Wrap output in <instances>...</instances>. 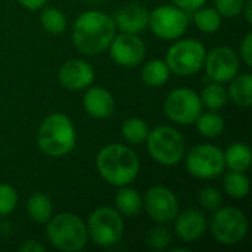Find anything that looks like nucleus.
<instances>
[{"instance_id":"20e7f679","label":"nucleus","mask_w":252,"mask_h":252,"mask_svg":"<svg viewBox=\"0 0 252 252\" xmlns=\"http://www.w3.org/2000/svg\"><path fill=\"white\" fill-rule=\"evenodd\" d=\"M46 238L59 251L80 252L84 250L89 233L86 223L72 213H61L46 223Z\"/></svg>"},{"instance_id":"ddd939ff","label":"nucleus","mask_w":252,"mask_h":252,"mask_svg":"<svg viewBox=\"0 0 252 252\" xmlns=\"http://www.w3.org/2000/svg\"><path fill=\"white\" fill-rule=\"evenodd\" d=\"M204 65L207 75L220 84L229 83L235 75H238L241 66L239 56L227 46H220L208 52Z\"/></svg>"},{"instance_id":"39448f33","label":"nucleus","mask_w":252,"mask_h":252,"mask_svg":"<svg viewBox=\"0 0 252 252\" xmlns=\"http://www.w3.org/2000/svg\"><path fill=\"white\" fill-rule=\"evenodd\" d=\"M146 146L151 158L165 167L177 165L186 152V143L179 130L170 126H159L149 131Z\"/></svg>"},{"instance_id":"5701e85b","label":"nucleus","mask_w":252,"mask_h":252,"mask_svg":"<svg viewBox=\"0 0 252 252\" xmlns=\"http://www.w3.org/2000/svg\"><path fill=\"white\" fill-rule=\"evenodd\" d=\"M170 78V68L162 59H152L142 68V81L149 87H161Z\"/></svg>"},{"instance_id":"f03ea898","label":"nucleus","mask_w":252,"mask_h":252,"mask_svg":"<svg viewBox=\"0 0 252 252\" xmlns=\"http://www.w3.org/2000/svg\"><path fill=\"white\" fill-rule=\"evenodd\" d=\"M96 168L102 179L117 188L130 185L140 171L137 154L121 143L103 146L96 157Z\"/></svg>"},{"instance_id":"6ab92c4d","label":"nucleus","mask_w":252,"mask_h":252,"mask_svg":"<svg viewBox=\"0 0 252 252\" xmlns=\"http://www.w3.org/2000/svg\"><path fill=\"white\" fill-rule=\"evenodd\" d=\"M115 207L121 216L136 217L143 210V198L139 190L127 186H121L115 196Z\"/></svg>"},{"instance_id":"f8f14e48","label":"nucleus","mask_w":252,"mask_h":252,"mask_svg":"<svg viewBox=\"0 0 252 252\" xmlns=\"http://www.w3.org/2000/svg\"><path fill=\"white\" fill-rule=\"evenodd\" d=\"M146 214L158 224H167L179 214V199L174 192L165 186H152L143 196Z\"/></svg>"},{"instance_id":"1a4fd4ad","label":"nucleus","mask_w":252,"mask_h":252,"mask_svg":"<svg viewBox=\"0 0 252 252\" xmlns=\"http://www.w3.org/2000/svg\"><path fill=\"white\" fill-rule=\"evenodd\" d=\"M202 102L196 92L188 87L171 90L164 102L165 115L177 124L190 126L202 112Z\"/></svg>"},{"instance_id":"4be33fe9","label":"nucleus","mask_w":252,"mask_h":252,"mask_svg":"<svg viewBox=\"0 0 252 252\" xmlns=\"http://www.w3.org/2000/svg\"><path fill=\"white\" fill-rule=\"evenodd\" d=\"M27 213L30 219L37 224H46L53 214L52 199L41 192L31 195L27 201Z\"/></svg>"},{"instance_id":"dca6fc26","label":"nucleus","mask_w":252,"mask_h":252,"mask_svg":"<svg viewBox=\"0 0 252 252\" xmlns=\"http://www.w3.org/2000/svg\"><path fill=\"white\" fill-rule=\"evenodd\" d=\"M207 219L201 210L189 208L174 219V230L177 238L185 244L198 242L207 232Z\"/></svg>"},{"instance_id":"bb28decb","label":"nucleus","mask_w":252,"mask_h":252,"mask_svg":"<svg viewBox=\"0 0 252 252\" xmlns=\"http://www.w3.org/2000/svg\"><path fill=\"white\" fill-rule=\"evenodd\" d=\"M223 188H224V192L230 198L242 199V198L248 196L250 189H251V183H250V179L245 176V173L230 170V173L224 177Z\"/></svg>"},{"instance_id":"aec40b11","label":"nucleus","mask_w":252,"mask_h":252,"mask_svg":"<svg viewBox=\"0 0 252 252\" xmlns=\"http://www.w3.org/2000/svg\"><path fill=\"white\" fill-rule=\"evenodd\" d=\"M227 96L230 100L241 106V108H250L252 105V75L251 74H242L235 75L230 81Z\"/></svg>"},{"instance_id":"4c0bfd02","label":"nucleus","mask_w":252,"mask_h":252,"mask_svg":"<svg viewBox=\"0 0 252 252\" xmlns=\"http://www.w3.org/2000/svg\"><path fill=\"white\" fill-rule=\"evenodd\" d=\"M242 12L245 13V19L248 24H252V0H245Z\"/></svg>"},{"instance_id":"473e14b6","label":"nucleus","mask_w":252,"mask_h":252,"mask_svg":"<svg viewBox=\"0 0 252 252\" xmlns=\"http://www.w3.org/2000/svg\"><path fill=\"white\" fill-rule=\"evenodd\" d=\"M245 0H216V9L223 18H235L242 13Z\"/></svg>"},{"instance_id":"393cba45","label":"nucleus","mask_w":252,"mask_h":252,"mask_svg":"<svg viewBox=\"0 0 252 252\" xmlns=\"http://www.w3.org/2000/svg\"><path fill=\"white\" fill-rule=\"evenodd\" d=\"M198 131L201 136L208 139H216L223 134L224 131V120L217 112H201V115L195 121Z\"/></svg>"},{"instance_id":"7c9ffc66","label":"nucleus","mask_w":252,"mask_h":252,"mask_svg":"<svg viewBox=\"0 0 252 252\" xmlns=\"http://www.w3.org/2000/svg\"><path fill=\"white\" fill-rule=\"evenodd\" d=\"M18 205V193L10 185H0V217L9 216Z\"/></svg>"},{"instance_id":"6e6552de","label":"nucleus","mask_w":252,"mask_h":252,"mask_svg":"<svg viewBox=\"0 0 252 252\" xmlns=\"http://www.w3.org/2000/svg\"><path fill=\"white\" fill-rule=\"evenodd\" d=\"M210 230L219 244L232 247L245 239L248 233V219L239 208L220 207L214 211Z\"/></svg>"},{"instance_id":"4468645a","label":"nucleus","mask_w":252,"mask_h":252,"mask_svg":"<svg viewBox=\"0 0 252 252\" xmlns=\"http://www.w3.org/2000/svg\"><path fill=\"white\" fill-rule=\"evenodd\" d=\"M108 49L112 61L124 68L137 66L146 56L145 43L137 37V34L130 32H121L115 35Z\"/></svg>"},{"instance_id":"9b49d317","label":"nucleus","mask_w":252,"mask_h":252,"mask_svg":"<svg viewBox=\"0 0 252 252\" xmlns=\"http://www.w3.org/2000/svg\"><path fill=\"white\" fill-rule=\"evenodd\" d=\"M226 168L223 152L214 145H198L186 157V170L190 176L202 180L216 179Z\"/></svg>"},{"instance_id":"c85d7f7f","label":"nucleus","mask_w":252,"mask_h":252,"mask_svg":"<svg viewBox=\"0 0 252 252\" xmlns=\"http://www.w3.org/2000/svg\"><path fill=\"white\" fill-rule=\"evenodd\" d=\"M40 22L44 31L53 35L63 32L66 28V16L56 7H44L40 15Z\"/></svg>"},{"instance_id":"412c9836","label":"nucleus","mask_w":252,"mask_h":252,"mask_svg":"<svg viewBox=\"0 0 252 252\" xmlns=\"http://www.w3.org/2000/svg\"><path fill=\"white\" fill-rule=\"evenodd\" d=\"M223 157H224L226 167H229V170H232V171L245 173L251 167V148L245 143H241V142L232 143L226 149V152H223Z\"/></svg>"},{"instance_id":"0eeeda50","label":"nucleus","mask_w":252,"mask_h":252,"mask_svg":"<svg viewBox=\"0 0 252 252\" xmlns=\"http://www.w3.org/2000/svg\"><path fill=\"white\" fill-rule=\"evenodd\" d=\"M89 238L99 247L109 248L117 245L124 233V221L121 214L111 207L96 208L87 220Z\"/></svg>"},{"instance_id":"c9c22d12","label":"nucleus","mask_w":252,"mask_h":252,"mask_svg":"<svg viewBox=\"0 0 252 252\" xmlns=\"http://www.w3.org/2000/svg\"><path fill=\"white\" fill-rule=\"evenodd\" d=\"M19 252H44L46 248L44 245H41L38 241H25L24 244L19 245L18 248Z\"/></svg>"},{"instance_id":"f704fd0d","label":"nucleus","mask_w":252,"mask_h":252,"mask_svg":"<svg viewBox=\"0 0 252 252\" xmlns=\"http://www.w3.org/2000/svg\"><path fill=\"white\" fill-rule=\"evenodd\" d=\"M207 0H171V3L177 7H180L185 12H193L198 7L204 6Z\"/></svg>"},{"instance_id":"2f4dec72","label":"nucleus","mask_w":252,"mask_h":252,"mask_svg":"<svg viewBox=\"0 0 252 252\" xmlns=\"http://www.w3.org/2000/svg\"><path fill=\"white\" fill-rule=\"evenodd\" d=\"M199 205L207 211H216L221 207V193L216 188H204L199 192Z\"/></svg>"},{"instance_id":"2eb2a0df","label":"nucleus","mask_w":252,"mask_h":252,"mask_svg":"<svg viewBox=\"0 0 252 252\" xmlns=\"http://www.w3.org/2000/svg\"><path fill=\"white\" fill-rule=\"evenodd\" d=\"M58 80L66 90H86L94 80V69L83 59H69L59 68Z\"/></svg>"},{"instance_id":"423d86ee","label":"nucleus","mask_w":252,"mask_h":252,"mask_svg":"<svg viewBox=\"0 0 252 252\" xmlns=\"http://www.w3.org/2000/svg\"><path fill=\"white\" fill-rule=\"evenodd\" d=\"M205 56L207 49L204 43L195 38H185L170 46L165 55V63L170 68V72L189 77L204 66Z\"/></svg>"},{"instance_id":"e433bc0d","label":"nucleus","mask_w":252,"mask_h":252,"mask_svg":"<svg viewBox=\"0 0 252 252\" xmlns=\"http://www.w3.org/2000/svg\"><path fill=\"white\" fill-rule=\"evenodd\" d=\"M18 3L28 10H38L47 3V0H18Z\"/></svg>"},{"instance_id":"7ed1b4c3","label":"nucleus","mask_w":252,"mask_h":252,"mask_svg":"<svg viewBox=\"0 0 252 252\" xmlns=\"http://www.w3.org/2000/svg\"><path fill=\"white\" fill-rule=\"evenodd\" d=\"M77 143V131L72 121L61 114L55 112L47 115L38 127L37 145L40 151L52 158H61L68 155Z\"/></svg>"},{"instance_id":"f3484780","label":"nucleus","mask_w":252,"mask_h":252,"mask_svg":"<svg viewBox=\"0 0 252 252\" xmlns=\"http://www.w3.org/2000/svg\"><path fill=\"white\" fill-rule=\"evenodd\" d=\"M117 30L121 32L139 34L149 24V10L140 3H128L112 18Z\"/></svg>"},{"instance_id":"9d476101","label":"nucleus","mask_w":252,"mask_h":252,"mask_svg":"<svg viewBox=\"0 0 252 252\" xmlns=\"http://www.w3.org/2000/svg\"><path fill=\"white\" fill-rule=\"evenodd\" d=\"M189 25V16L185 10L174 4H162L149 12V24L152 32L162 40L180 38Z\"/></svg>"},{"instance_id":"cd10ccee","label":"nucleus","mask_w":252,"mask_h":252,"mask_svg":"<svg viewBox=\"0 0 252 252\" xmlns=\"http://www.w3.org/2000/svg\"><path fill=\"white\" fill-rule=\"evenodd\" d=\"M202 106H207L211 111H219L227 103V90L223 87V84L213 81L211 84L205 86L204 90L199 94Z\"/></svg>"},{"instance_id":"a211bd4d","label":"nucleus","mask_w":252,"mask_h":252,"mask_svg":"<svg viewBox=\"0 0 252 252\" xmlns=\"http://www.w3.org/2000/svg\"><path fill=\"white\" fill-rule=\"evenodd\" d=\"M83 106L90 117L96 120H105L112 115L115 102L111 92H108L105 87L97 86L87 89L83 97Z\"/></svg>"},{"instance_id":"58836bf2","label":"nucleus","mask_w":252,"mask_h":252,"mask_svg":"<svg viewBox=\"0 0 252 252\" xmlns=\"http://www.w3.org/2000/svg\"><path fill=\"white\" fill-rule=\"evenodd\" d=\"M171 252H189V248H182V247H179V248H173Z\"/></svg>"},{"instance_id":"f257e3e1","label":"nucleus","mask_w":252,"mask_h":252,"mask_svg":"<svg viewBox=\"0 0 252 252\" xmlns=\"http://www.w3.org/2000/svg\"><path fill=\"white\" fill-rule=\"evenodd\" d=\"M115 31L112 16L102 10H86L72 25V43L80 53L94 56L109 47Z\"/></svg>"},{"instance_id":"a878e982","label":"nucleus","mask_w":252,"mask_h":252,"mask_svg":"<svg viewBox=\"0 0 252 252\" xmlns=\"http://www.w3.org/2000/svg\"><path fill=\"white\" fill-rule=\"evenodd\" d=\"M148 134H149V127L142 118L137 117L127 118L121 126V136L130 145L145 143Z\"/></svg>"},{"instance_id":"72a5a7b5","label":"nucleus","mask_w":252,"mask_h":252,"mask_svg":"<svg viewBox=\"0 0 252 252\" xmlns=\"http://www.w3.org/2000/svg\"><path fill=\"white\" fill-rule=\"evenodd\" d=\"M241 58L247 66H252V34L248 32L241 43Z\"/></svg>"},{"instance_id":"b1692460","label":"nucleus","mask_w":252,"mask_h":252,"mask_svg":"<svg viewBox=\"0 0 252 252\" xmlns=\"http://www.w3.org/2000/svg\"><path fill=\"white\" fill-rule=\"evenodd\" d=\"M223 16L217 12L216 7H207L205 4L193 10V22L196 28L205 34L216 32L221 25Z\"/></svg>"},{"instance_id":"c756f323","label":"nucleus","mask_w":252,"mask_h":252,"mask_svg":"<svg viewBox=\"0 0 252 252\" xmlns=\"http://www.w3.org/2000/svg\"><path fill=\"white\" fill-rule=\"evenodd\" d=\"M145 242L154 251H164L171 244V232L164 224H158L146 233Z\"/></svg>"}]
</instances>
